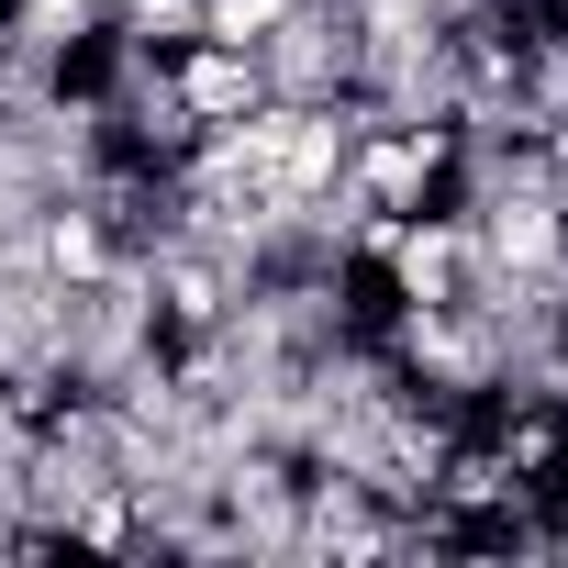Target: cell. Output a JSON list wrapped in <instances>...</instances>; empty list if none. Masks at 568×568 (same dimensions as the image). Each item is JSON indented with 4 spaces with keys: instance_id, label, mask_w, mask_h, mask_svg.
<instances>
[{
    "instance_id": "obj_1",
    "label": "cell",
    "mask_w": 568,
    "mask_h": 568,
    "mask_svg": "<svg viewBox=\"0 0 568 568\" xmlns=\"http://www.w3.org/2000/svg\"><path fill=\"white\" fill-rule=\"evenodd\" d=\"M168 90H179V112L212 134V123H245V112H267V68H256V45H223V34H190V45H168Z\"/></svg>"
},
{
    "instance_id": "obj_2",
    "label": "cell",
    "mask_w": 568,
    "mask_h": 568,
    "mask_svg": "<svg viewBox=\"0 0 568 568\" xmlns=\"http://www.w3.org/2000/svg\"><path fill=\"white\" fill-rule=\"evenodd\" d=\"M201 12H212V0H112V23H123L134 45H190Z\"/></svg>"
}]
</instances>
